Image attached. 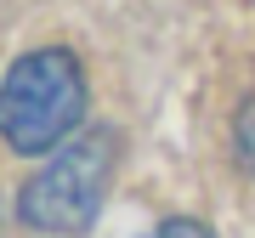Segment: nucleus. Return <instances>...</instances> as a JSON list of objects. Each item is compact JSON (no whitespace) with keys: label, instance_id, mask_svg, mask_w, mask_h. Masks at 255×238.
Segmentation results:
<instances>
[{"label":"nucleus","instance_id":"f257e3e1","mask_svg":"<svg viewBox=\"0 0 255 238\" xmlns=\"http://www.w3.org/2000/svg\"><path fill=\"white\" fill-rule=\"evenodd\" d=\"M85 119V74L68 51H28L0 80V136L17 153H51Z\"/></svg>","mask_w":255,"mask_h":238},{"label":"nucleus","instance_id":"f03ea898","mask_svg":"<svg viewBox=\"0 0 255 238\" xmlns=\"http://www.w3.org/2000/svg\"><path fill=\"white\" fill-rule=\"evenodd\" d=\"M114 159H119V136L114 130H85L68 147H57L51 165H40L17 193V216L34 233H85L108 199L114 182Z\"/></svg>","mask_w":255,"mask_h":238},{"label":"nucleus","instance_id":"7ed1b4c3","mask_svg":"<svg viewBox=\"0 0 255 238\" xmlns=\"http://www.w3.org/2000/svg\"><path fill=\"white\" fill-rule=\"evenodd\" d=\"M233 142H238V159H244V170L255 176V97L238 108V119H233Z\"/></svg>","mask_w":255,"mask_h":238},{"label":"nucleus","instance_id":"20e7f679","mask_svg":"<svg viewBox=\"0 0 255 238\" xmlns=\"http://www.w3.org/2000/svg\"><path fill=\"white\" fill-rule=\"evenodd\" d=\"M147 238H216L204 227V221H187V216H176V221H164V227H153Z\"/></svg>","mask_w":255,"mask_h":238}]
</instances>
